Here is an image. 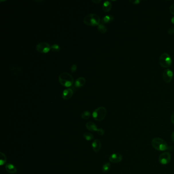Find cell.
Here are the masks:
<instances>
[{
  "label": "cell",
  "instance_id": "4fadbf2b",
  "mask_svg": "<svg viewBox=\"0 0 174 174\" xmlns=\"http://www.w3.org/2000/svg\"><path fill=\"white\" fill-rule=\"evenodd\" d=\"M5 169H6L7 172H8L10 174H15L17 172L16 167L11 163H8L6 165Z\"/></svg>",
  "mask_w": 174,
  "mask_h": 174
},
{
  "label": "cell",
  "instance_id": "ac0fdd59",
  "mask_svg": "<svg viewBox=\"0 0 174 174\" xmlns=\"http://www.w3.org/2000/svg\"><path fill=\"white\" fill-rule=\"evenodd\" d=\"M97 30L102 33H105L107 31V27H106V26L104 24H103L102 23L100 24L97 26Z\"/></svg>",
  "mask_w": 174,
  "mask_h": 174
},
{
  "label": "cell",
  "instance_id": "2e32d148",
  "mask_svg": "<svg viewBox=\"0 0 174 174\" xmlns=\"http://www.w3.org/2000/svg\"><path fill=\"white\" fill-rule=\"evenodd\" d=\"M114 19V16L112 15H107L103 17L102 21H101V23L103 24L109 23L112 22V21H113Z\"/></svg>",
  "mask_w": 174,
  "mask_h": 174
},
{
  "label": "cell",
  "instance_id": "f1b7e54d",
  "mask_svg": "<svg viewBox=\"0 0 174 174\" xmlns=\"http://www.w3.org/2000/svg\"><path fill=\"white\" fill-rule=\"evenodd\" d=\"M171 122H172V123L174 124V112L173 113V114H172V116H171Z\"/></svg>",
  "mask_w": 174,
  "mask_h": 174
},
{
  "label": "cell",
  "instance_id": "3957f363",
  "mask_svg": "<svg viewBox=\"0 0 174 174\" xmlns=\"http://www.w3.org/2000/svg\"><path fill=\"white\" fill-rule=\"evenodd\" d=\"M84 23L91 26H98L100 23L99 16L95 13H90L86 15L83 19Z\"/></svg>",
  "mask_w": 174,
  "mask_h": 174
},
{
  "label": "cell",
  "instance_id": "7402d4cb",
  "mask_svg": "<svg viewBox=\"0 0 174 174\" xmlns=\"http://www.w3.org/2000/svg\"><path fill=\"white\" fill-rule=\"evenodd\" d=\"M91 116V113L88 111L84 112L81 114L82 118L84 120H87Z\"/></svg>",
  "mask_w": 174,
  "mask_h": 174
},
{
  "label": "cell",
  "instance_id": "277c9868",
  "mask_svg": "<svg viewBox=\"0 0 174 174\" xmlns=\"http://www.w3.org/2000/svg\"><path fill=\"white\" fill-rule=\"evenodd\" d=\"M107 114V110L104 107H98L93 112V118L95 121H101L104 119Z\"/></svg>",
  "mask_w": 174,
  "mask_h": 174
},
{
  "label": "cell",
  "instance_id": "603a6c76",
  "mask_svg": "<svg viewBox=\"0 0 174 174\" xmlns=\"http://www.w3.org/2000/svg\"><path fill=\"white\" fill-rule=\"evenodd\" d=\"M60 49V47L57 44H54L51 46V50L54 52H58Z\"/></svg>",
  "mask_w": 174,
  "mask_h": 174
},
{
  "label": "cell",
  "instance_id": "7c38bea8",
  "mask_svg": "<svg viewBox=\"0 0 174 174\" xmlns=\"http://www.w3.org/2000/svg\"><path fill=\"white\" fill-rule=\"evenodd\" d=\"M92 148L93 151L97 152L100 151L101 148V142L99 139H95L92 143Z\"/></svg>",
  "mask_w": 174,
  "mask_h": 174
},
{
  "label": "cell",
  "instance_id": "8fae6325",
  "mask_svg": "<svg viewBox=\"0 0 174 174\" xmlns=\"http://www.w3.org/2000/svg\"><path fill=\"white\" fill-rule=\"evenodd\" d=\"M86 82V79L83 77H79L78 79H76L74 83V88L75 89L79 88L82 86H83Z\"/></svg>",
  "mask_w": 174,
  "mask_h": 174
},
{
  "label": "cell",
  "instance_id": "52a82bcc",
  "mask_svg": "<svg viewBox=\"0 0 174 174\" xmlns=\"http://www.w3.org/2000/svg\"><path fill=\"white\" fill-rule=\"evenodd\" d=\"M158 159L161 165H167L171 160V155L169 152H163L159 155Z\"/></svg>",
  "mask_w": 174,
  "mask_h": 174
},
{
  "label": "cell",
  "instance_id": "7a4b0ae2",
  "mask_svg": "<svg viewBox=\"0 0 174 174\" xmlns=\"http://www.w3.org/2000/svg\"><path fill=\"white\" fill-rule=\"evenodd\" d=\"M60 83L65 87H70L74 83V78L68 73H62L59 76Z\"/></svg>",
  "mask_w": 174,
  "mask_h": 174
},
{
  "label": "cell",
  "instance_id": "44dd1931",
  "mask_svg": "<svg viewBox=\"0 0 174 174\" xmlns=\"http://www.w3.org/2000/svg\"><path fill=\"white\" fill-rule=\"evenodd\" d=\"M83 136L84 138L87 141H91V140L93 139V136L91 133H84L83 134Z\"/></svg>",
  "mask_w": 174,
  "mask_h": 174
},
{
  "label": "cell",
  "instance_id": "5b68a950",
  "mask_svg": "<svg viewBox=\"0 0 174 174\" xmlns=\"http://www.w3.org/2000/svg\"><path fill=\"white\" fill-rule=\"evenodd\" d=\"M172 63V58L168 54L165 53L160 56L159 63L161 67L164 68H167L171 65Z\"/></svg>",
  "mask_w": 174,
  "mask_h": 174
},
{
  "label": "cell",
  "instance_id": "5bb4252c",
  "mask_svg": "<svg viewBox=\"0 0 174 174\" xmlns=\"http://www.w3.org/2000/svg\"><path fill=\"white\" fill-rule=\"evenodd\" d=\"M86 127L88 130L91 131V132L97 131L98 129L95 124L91 122H89L88 123H86Z\"/></svg>",
  "mask_w": 174,
  "mask_h": 174
},
{
  "label": "cell",
  "instance_id": "1f68e13d",
  "mask_svg": "<svg viewBox=\"0 0 174 174\" xmlns=\"http://www.w3.org/2000/svg\"><path fill=\"white\" fill-rule=\"evenodd\" d=\"M171 22H172V24H174V17H173L172 19H171Z\"/></svg>",
  "mask_w": 174,
  "mask_h": 174
},
{
  "label": "cell",
  "instance_id": "484cf974",
  "mask_svg": "<svg viewBox=\"0 0 174 174\" xmlns=\"http://www.w3.org/2000/svg\"><path fill=\"white\" fill-rule=\"evenodd\" d=\"M168 33L170 35H174V27L169 29V30H168Z\"/></svg>",
  "mask_w": 174,
  "mask_h": 174
},
{
  "label": "cell",
  "instance_id": "83f0119b",
  "mask_svg": "<svg viewBox=\"0 0 174 174\" xmlns=\"http://www.w3.org/2000/svg\"><path fill=\"white\" fill-rule=\"evenodd\" d=\"M169 11L172 14L174 15V4H172L169 8Z\"/></svg>",
  "mask_w": 174,
  "mask_h": 174
},
{
  "label": "cell",
  "instance_id": "8992f818",
  "mask_svg": "<svg viewBox=\"0 0 174 174\" xmlns=\"http://www.w3.org/2000/svg\"><path fill=\"white\" fill-rule=\"evenodd\" d=\"M36 50L41 53H46L51 50L50 45L46 42H42L38 44L36 46Z\"/></svg>",
  "mask_w": 174,
  "mask_h": 174
},
{
  "label": "cell",
  "instance_id": "4dcf8cb0",
  "mask_svg": "<svg viewBox=\"0 0 174 174\" xmlns=\"http://www.w3.org/2000/svg\"><path fill=\"white\" fill-rule=\"evenodd\" d=\"M171 138H172V141H173V142L174 143V131L173 132V133H172V137H171Z\"/></svg>",
  "mask_w": 174,
  "mask_h": 174
},
{
  "label": "cell",
  "instance_id": "d6986e66",
  "mask_svg": "<svg viewBox=\"0 0 174 174\" xmlns=\"http://www.w3.org/2000/svg\"><path fill=\"white\" fill-rule=\"evenodd\" d=\"M7 161V158L5 154L1 152L0 153V165L1 166H2L4 165H5Z\"/></svg>",
  "mask_w": 174,
  "mask_h": 174
},
{
  "label": "cell",
  "instance_id": "cb8c5ba5",
  "mask_svg": "<svg viewBox=\"0 0 174 174\" xmlns=\"http://www.w3.org/2000/svg\"><path fill=\"white\" fill-rule=\"evenodd\" d=\"M97 132V134L99 135H103L104 134L105 131L103 129H102V128L98 129Z\"/></svg>",
  "mask_w": 174,
  "mask_h": 174
},
{
  "label": "cell",
  "instance_id": "e0dca14e",
  "mask_svg": "<svg viewBox=\"0 0 174 174\" xmlns=\"http://www.w3.org/2000/svg\"><path fill=\"white\" fill-rule=\"evenodd\" d=\"M10 70L13 73V74L15 76H17V75L20 74L21 72V71H22L21 67H16V66H14V65H12L10 67Z\"/></svg>",
  "mask_w": 174,
  "mask_h": 174
},
{
  "label": "cell",
  "instance_id": "9a60e30c",
  "mask_svg": "<svg viewBox=\"0 0 174 174\" xmlns=\"http://www.w3.org/2000/svg\"><path fill=\"white\" fill-rule=\"evenodd\" d=\"M112 3L110 2V1H105L104 3H103V10L106 12H109L110 10L112 9Z\"/></svg>",
  "mask_w": 174,
  "mask_h": 174
},
{
  "label": "cell",
  "instance_id": "f546056e",
  "mask_svg": "<svg viewBox=\"0 0 174 174\" xmlns=\"http://www.w3.org/2000/svg\"><path fill=\"white\" fill-rule=\"evenodd\" d=\"M101 1V0H92V2H93L94 3H95V4H97V3H100Z\"/></svg>",
  "mask_w": 174,
  "mask_h": 174
},
{
  "label": "cell",
  "instance_id": "ffe728a7",
  "mask_svg": "<svg viewBox=\"0 0 174 174\" xmlns=\"http://www.w3.org/2000/svg\"><path fill=\"white\" fill-rule=\"evenodd\" d=\"M111 168L110 164L109 163H106L104 165H103L102 168V171L103 173H106L108 172H109V170Z\"/></svg>",
  "mask_w": 174,
  "mask_h": 174
},
{
  "label": "cell",
  "instance_id": "6da1fadb",
  "mask_svg": "<svg viewBox=\"0 0 174 174\" xmlns=\"http://www.w3.org/2000/svg\"><path fill=\"white\" fill-rule=\"evenodd\" d=\"M151 144L154 148L157 151H167L169 148L167 142L160 138H154L152 139Z\"/></svg>",
  "mask_w": 174,
  "mask_h": 174
},
{
  "label": "cell",
  "instance_id": "4316f807",
  "mask_svg": "<svg viewBox=\"0 0 174 174\" xmlns=\"http://www.w3.org/2000/svg\"><path fill=\"white\" fill-rule=\"evenodd\" d=\"M77 65H76L75 64H73L72 66V67H71V72H73V73H74V72H75L76 70H77Z\"/></svg>",
  "mask_w": 174,
  "mask_h": 174
},
{
  "label": "cell",
  "instance_id": "30bf717a",
  "mask_svg": "<svg viewBox=\"0 0 174 174\" xmlns=\"http://www.w3.org/2000/svg\"><path fill=\"white\" fill-rule=\"evenodd\" d=\"M73 93H74V91L72 88H69L65 89L63 91L62 95L63 99L64 100L70 99L73 95Z\"/></svg>",
  "mask_w": 174,
  "mask_h": 174
},
{
  "label": "cell",
  "instance_id": "d4e9b609",
  "mask_svg": "<svg viewBox=\"0 0 174 174\" xmlns=\"http://www.w3.org/2000/svg\"><path fill=\"white\" fill-rule=\"evenodd\" d=\"M130 2L132 4H134V5H138L139 4L140 1L139 0H135V1H132V0H130Z\"/></svg>",
  "mask_w": 174,
  "mask_h": 174
},
{
  "label": "cell",
  "instance_id": "9c48e42d",
  "mask_svg": "<svg viewBox=\"0 0 174 174\" xmlns=\"http://www.w3.org/2000/svg\"><path fill=\"white\" fill-rule=\"evenodd\" d=\"M109 160L111 163H118L123 160V156L120 154L114 153L109 156Z\"/></svg>",
  "mask_w": 174,
  "mask_h": 174
},
{
  "label": "cell",
  "instance_id": "ba28073f",
  "mask_svg": "<svg viewBox=\"0 0 174 174\" xmlns=\"http://www.w3.org/2000/svg\"><path fill=\"white\" fill-rule=\"evenodd\" d=\"M173 72L172 70L167 69L163 72V79L164 81L167 83H170L173 79Z\"/></svg>",
  "mask_w": 174,
  "mask_h": 174
}]
</instances>
